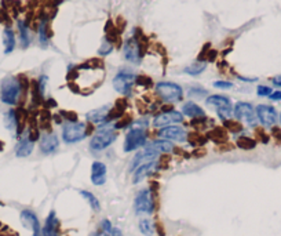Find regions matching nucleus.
I'll return each mask as SVG.
<instances>
[{
    "mask_svg": "<svg viewBox=\"0 0 281 236\" xmlns=\"http://www.w3.org/2000/svg\"><path fill=\"white\" fill-rule=\"evenodd\" d=\"M146 127L147 122L145 119L134 122L130 126V131L127 133L124 141V152H133L135 149H140V147L146 145Z\"/></svg>",
    "mask_w": 281,
    "mask_h": 236,
    "instance_id": "1",
    "label": "nucleus"
},
{
    "mask_svg": "<svg viewBox=\"0 0 281 236\" xmlns=\"http://www.w3.org/2000/svg\"><path fill=\"white\" fill-rule=\"evenodd\" d=\"M24 93V88L19 83L18 78H6L1 81V87H0V99L3 104L7 105H17L19 102V98Z\"/></svg>",
    "mask_w": 281,
    "mask_h": 236,
    "instance_id": "2",
    "label": "nucleus"
},
{
    "mask_svg": "<svg viewBox=\"0 0 281 236\" xmlns=\"http://www.w3.org/2000/svg\"><path fill=\"white\" fill-rule=\"evenodd\" d=\"M91 126L83 122H74V123H68L62 129V140L67 144H76L83 141L87 136Z\"/></svg>",
    "mask_w": 281,
    "mask_h": 236,
    "instance_id": "3",
    "label": "nucleus"
},
{
    "mask_svg": "<svg viewBox=\"0 0 281 236\" xmlns=\"http://www.w3.org/2000/svg\"><path fill=\"white\" fill-rule=\"evenodd\" d=\"M117 138V133L116 130L113 129V126L110 127H105V129H101L99 131H97L94 137L91 138L90 141V148L92 151H104L108 147H110L112 144L116 141Z\"/></svg>",
    "mask_w": 281,
    "mask_h": 236,
    "instance_id": "4",
    "label": "nucleus"
},
{
    "mask_svg": "<svg viewBox=\"0 0 281 236\" xmlns=\"http://www.w3.org/2000/svg\"><path fill=\"white\" fill-rule=\"evenodd\" d=\"M156 91L160 95V98L165 102H179L184 98V90L177 83L171 81H160L156 86Z\"/></svg>",
    "mask_w": 281,
    "mask_h": 236,
    "instance_id": "5",
    "label": "nucleus"
},
{
    "mask_svg": "<svg viewBox=\"0 0 281 236\" xmlns=\"http://www.w3.org/2000/svg\"><path fill=\"white\" fill-rule=\"evenodd\" d=\"M233 113L237 119L238 122H247L248 126H251L252 129L258 127V118L257 113H255V108L252 106V104L250 102H244V101H240L234 105V109H233Z\"/></svg>",
    "mask_w": 281,
    "mask_h": 236,
    "instance_id": "6",
    "label": "nucleus"
},
{
    "mask_svg": "<svg viewBox=\"0 0 281 236\" xmlns=\"http://www.w3.org/2000/svg\"><path fill=\"white\" fill-rule=\"evenodd\" d=\"M255 113H257L258 122L262 124L263 127L272 129V127L277 126L279 113H277V109H276L273 105H269V104H259V105L255 108Z\"/></svg>",
    "mask_w": 281,
    "mask_h": 236,
    "instance_id": "7",
    "label": "nucleus"
},
{
    "mask_svg": "<svg viewBox=\"0 0 281 236\" xmlns=\"http://www.w3.org/2000/svg\"><path fill=\"white\" fill-rule=\"evenodd\" d=\"M134 209L137 214H152L154 211V200L150 189H140L134 200Z\"/></svg>",
    "mask_w": 281,
    "mask_h": 236,
    "instance_id": "8",
    "label": "nucleus"
},
{
    "mask_svg": "<svg viewBox=\"0 0 281 236\" xmlns=\"http://www.w3.org/2000/svg\"><path fill=\"white\" fill-rule=\"evenodd\" d=\"M135 79H137V76L133 72H130L127 69H123L115 76L113 87H115L117 93L123 94V95H129L131 93V90H133Z\"/></svg>",
    "mask_w": 281,
    "mask_h": 236,
    "instance_id": "9",
    "label": "nucleus"
},
{
    "mask_svg": "<svg viewBox=\"0 0 281 236\" xmlns=\"http://www.w3.org/2000/svg\"><path fill=\"white\" fill-rule=\"evenodd\" d=\"M207 104L211 106L216 108V113L222 120H226L230 118V115L233 113L232 102L230 99L225 97V95H210L207 98Z\"/></svg>",
    "mask_w": 281,
    "mask_h": 236,
    "instance_id": "10",
    "label": "nucleus"
},
{
    "mask_svg": "<svg viewBox=\"0 0 281 236\" xmlns=\"http://www.w3.org/2000/svg\"><path fill=\"white\" fill-rule=\"evenodd\" d=\"M184 122V115L178 111H170V112H161L159 115H156L153 119V126L154 127H167V126H172L175 123H182Z\"/></svg>",
    "mask_w": 281,
    "mask_h": 236,
    "instance_id": "11",
    "label": "nucleus"
},
{
    "mask_svg": "<svg viewBox=\"0 0 281 236\" xmlns=\"http://www.w3.org/2000/svg\"><path fill=\"white\" fill-rule=\"evenodd\" d=\"M186 131L179 127V126H167L163 127L159 131V138L160 140H165V141H177V143H184L186 141Z\"/></svg>",
    "mask_w": 281,
    "mask_h": 236,
    "instance_id": "12",
    "label": "nucleus"
},
{
    "mask_svg": "<svg viewBox=\"0 0 281 236\" xmlns=\"http://www.w3.org/2000/svg\"><path fill=\"white\" fill-rule=\"evenodd\" d=\"M21 223L25 228L32 231L33 236H43V230L40 227V221L32 210L21 211Z\"/></svg>",
    "mask_w": 281,
    "mask_h": 236,
    "instance_id": "13",
    "label": "nucleus"
},
{
    "mask_svg": "<svg viewBox=\"0 0 281 236\" xmlns=\"http://www.w3.org/2000/svg\"><path fill=\"white\" fill-rule=\"evenodd\" d=\"M142 54H143V51L140 49V42L134 36L126 42V44H124V58L127 61L133 62V64H140Z\"/></svg>",
    "mask_w": 281,
    "mask_h": 236,
    "instance_id": "14",
    "label": "nucleus"
},
{
    "mask_svg": "<svg viewBox=\"0 0 281 236\" xmlns=\"http://www.w3.org/2000/svg\"><path fill=\"white\" fill-rule=\"evenodd\" d=\"M172 149H174L172 144L170 141H165V140H157V141L146 144L143 147V151L149 152L154 157L159 155H163V154H170V152H172Z\"/></svg>",
    "mask_w": 281,
    "mask_h": 236,
    "instance_id": "15",
    "label": "nucleus"
},
{
    "mask_svg": "<svg viewBox=\"0 0 281 236\" xmlns=\"http://www.w3.org/2000/svg\"><path fill=\"white\" fill-rule=\"evenodd\" d=\"M106 171L108 168L102 161H94L91 167V181L94 185L101 186L106 182Z\"/></svg>",
    "mask_w": 281,
    "mask_h": 236,
    "instance_id": "16",
    "label": "nucleus"
},
{
    "mask_svg": "<svg viewBox=\"0 0 281 236\" xmlns=\"http://www.w3.org/2000/svg\"><path fill=\"white\" fill-rule=\"evenodd\" d=\"M157 168V161L156 160H150L140 164V167L137 168L134 171V178H133V182L134 184H138L140 181L143 180L145 177H147L149 174H152L154 170Z\"/></svg>",
    "mask_w": 281,
    "mask_h": 236,
    "instance_id": "17",
    "label": "nucleus"
},
{
    "mask_svg": "<svg viewBox=\"0 0 281 236\" xmlns=\"http://www.w3.org/2000/svg\"><path fill=\"white\" fill-rule=\"evenodd\" d=\"M58 145H60L58 137L55 136L54 133H49V134L42 137V140H40V151L46 155L55 152L57 148H58Z\"/></svg>",
    "mask_w": 281,
    "mask_h": 236,
    "instance_id": "18",
    "label": "nucleus"
},
{
    "mask_svg": "<svg viewBox=\"0 0 281 236\" xmlns=\"http://www.w3.org/2000/svg\"><path fill=\"white\" fill-rule=\"evenodd\" d=\"M110 108L109 106H101L98 109L88 112L86 115L87 120L92 124H102L106 123V118H108V113H109Z\"/></svg>",
    "mask_w": 281,
    "mask_h": 236,
    "instance_id": "19",
    "label": "nucleus"
},
{
    "mask_svg": "<svg viewBox=\"0 0 281 236\" xmlns=\"http://www.w3.org/2000/svg\"><path fill=\"white\" fill-rule=\"evenodd\" d=\"M33 147H35V144L33 141H31V138L28 136H22V138L19 140L15 147V155L18 157H26L32 154Z\"/></svg>",
    "mask_w": 281,
    "mask_h": 236,
    "instance_id": "20",
    "label": "nucleus"
},
{
    "mask_svg": "<svg viewBox=\"0 0 281 236\" xmlns=\"http://www.w3.org/2000/svg\"><path fill=\"white\" fill-rule=\"evenodd\" d=\"M208 140L214 141L215 144H226L227 143V131L223 127H215L212 130H210L206 136Z\"/></svg>",
    "mask_w": 281,
    "mask_h": 236,
    "instance_id": "21",
    "label": "nucleus"
},
{
    "mask_svg": "<svg viewBox=\"0 0 281 236\" xmlns=\"http://www.w3.org/2000/svg\"><path fill=\"white\" fill-rule=\"evenodd\" d=\"M182 111L186 116H189V118H203V116H206V113L203 111L200 106L195 104V102H192V101H188V102H185L184 106H182Z\"/></svg>",
    "mask_w": 281,
    "mask_h": 236,
    "instance_id": "22",
    "label": "nucleus"
},
{
    "mask_svg": "<svg viewBox=\"0 0 281 236\" xmlns=\"http://www.w3.org/2000/svg\"><path fill=\"white\" fill-rule=\"evenodd\" d=\"M3 44H4V53L10 54L15 49V35L10 28H6L3 31Z\"/></svg>",
    "mask_w": 281,
    "mask_h": 236,
    "instance_id": "23",
    "label": "nucleus"
},
{
    "mask_svg": "<svg viewBox=\"0 0 281 236\" xmlns=\"http://www.w3.org/2000/svg\"><path fill=\"white\" fill-rule=\"evenodd\" d=\"M18 31H19V39H21V44L22 47L26 49L29 43H31V33H29V25L25 21H18Z\"/></svg>",
    "mask_w": 281,
    "mask_h": 236,
    "instance_id": "24",
    "label": "nucleus"
},
{
    "mask_svg": "<svg viewBox=\"0 0 281 236\" xmlns=\"http://www.w3.org/2000/svg\"><path fill=\"white\" fill-rule=\"evenodd\" d=\"M140 231L145 236H153L156 234V225L149 218H142L140 221Z\"/></svg>",
    "mask_w": 281,
    "mask_h": 236,
    "instance_id": "25",
    "label": "nucleus"
},
{
    "mask_svg": "<svg viewBox=\"0 0 281 236\" xmlns=\"http://www.w3.org/2000/svg\"><path fill=\"white\" fill-rule=\"evenodd\" d=\"M236 144H237L238 148L244 149V151H251V149H254L258 145L257 140H255V138H251V137L248 136H240L237 138Z\"/></svg>",
    "mask_w": 281,
    "mask_h": 236,
    "instance_id": "26",
    "label": "nucleus"
},
{
    "mask_svg": "<svg viewBox=\"0 0 281 236\" xmlns=\"http://www.w3.org/2000/svg\"><path fill=\"white\" fill-rule=\"evenodd\" d=\"M80 195L83 196V198L86 199L87 202L90 203L91 206V209L94 211H99L101 210V205H99V200L97 199V196L94 195V193L88 192V191H80Z\"/></svg>",
    "mask_w": 281,
    "mask_h": 236,
    "instance_id": "27",
    "label": "nucleus"
},
{
    "mask_svg": "<svg viewBox=\"0 0 281 236\" xmlns=\"http://www.w3.org/2000/svg\"><path fill=\"white\" fill-rule=\"evenodd\" d=\"M186 141L190 144V145H193V147H202L206 144L207 141V137L202 136L200 133H190L188 134L186 137Z\"/></svg>",
    "mask_w": 281,
    "mask_h": 236,
    "instance_id": "28",
    "label": "nucleus"
},
{
    "mask_svg": "<svg viewBox=\"0 0 281 236\" xmlns=\"http://www.w3.org/2000/svg\"><path fill=\"white\" fill-rule=\"evenodd\" d=\"M223 129L229 133H234V134H237L240 131H243V126L241 123L238 122V120H230V119H226V120H223Z\"/></svg>",
    "mask_w": 281,
    "mask_h": 236,
    "instance_id": "29",
    "label": "nucleus"
},
{
    "mask_svg": "<svg viewBox=\"0 0 281 236\" xmlns=\"http://www.w3.org/2000/svg\"><path fill=\"white\" fill-rule=\"evenodd\" d=\"M206 68H207V64H206V62H202V64H193V65H190L188 68H185V74L196 76V75L202 74Z\"/></svg>",
    "mask_w": 281,
    "mask_h": 236,
    "instance_id": "30",
    "label": "nucleus"
},
{
    "mask_svg": "<svg viewBox=\"0 0 281 236\" xmlns=\"http://www.w3.org/2000/svg\"><path fill=\"white\" fill-rule=\"evenodd\" d=\"M254 130H255V137H257V143H258V141H259V143H262V144H268V143H269L270 137L268 136V133H265V130H263V129H261V127H255Z\"/></svg>",
    "mask_w": 281,
    "mask_h": 236,
    "instance_id": "31",
    "label": "nucleus"
},
{
    "mask_svg": "<svg viewBox=\"0 0 281 236\" xmlns=\"http://www.w3.org/2000/svg\"><path fill=\"white\" fill-rule=\"evenodd\" d=\"M207 95V90H204V88H200V87H195V88H190L189 90V97L192 98H203V97H206Z\"/></svg>",
    "mask_w": 281,
    "mask_h": 236,
    "instance_id": "32",
    "label": "nucleus"
},
{
    "mask_svg": "<svg viewBox=\"0 0 281 236\" xmlns=\"http://www.w3.org/2000/svg\"><path fill=\"white\" fill-rule=\"evenodd\" d=\"M272 93H273V88L270 86L261 84V86L257 87V94L259 97H270V94Z\"/></svg>",
    "mask_w": 281,
    "mask_h": 236,
    "instance_id": "33",
    "label": "nucleus"
},
{
    "mask_svg": "<svg viewBox=\"0 0 281 236\" xmlns=\"http://www.w3.org/2000/svg\"><path fill=\"white\" fill-rule=\"evenodd\" d=\"M135 81H137L138 86L145 87V88H149V87H152L153 84V80L150 78H147V76H138V78L135 79Z\"/></svg>",
    "mask_w": 281,
    "mask_h": 236,
    "instance_id": "34",
    "label": "nucleus"
},
{
    "mask_svg": "<svg viewBox=\"0 0 281 236\" xmlns=\"http://www.w3.org/2000/svg\"><path fill=\"white\" fill-rule=\"evenodd\" d=\"M61 116L67 122H69V123H74V122H77V115L74 113V112H69V111H62L61 112Z\"/></svg>",
    "mask_w": 281,
    "mask_h": 236,
    "instance_id": "35",
    "label": "nucleus"
},
{
    "mask_svg": "<svg viewBox=\"0 0 281 236\" xmlns=\"http://www.w3.org/2000/svg\"><path fill=\"white\" fill-rule=\"evenodd\" d=\"M112 50H113V44L109 43V42H105V43L101 46V49L98 50V53H99L101 56H108L109 53H112Z\"/></svg>",
    "mask_w": 281,
    "mask_h": 236,
    "instance_id": "36",
    "label": "nucleus"
},
{
    "mask_svg": "<svg viewBox=\"0 0 281 236\" xmlns=\"http://www.w3.org/2000/svg\"><path fill=\"white\" fill-rule=\"evenodd\" d=\"M270 130H272V137L275 138L276 143L281 144V127H279V126H275V127H272Z\"/></svg>",
    "mask_w": 281,
    "mask_h": 236,
    "instance_id": "37",
    "label": "nucleus"
},
{
    "mask_svg": "<svg viewBox=\"0 0 281 236\" xmlns=\"http://www.w3.org/2000/svg\"><path fill=\"white\" fill-rule=\"evenodd\" d=\"M214 86L216 87V88H222V90H229V88H232L233 87V83H230V81L218 80L214 81Z\"/></svg>",
    "mask_w": 281,
    "mask_h": 236,
    "instance_id": "38",
    "label": "nucleus"
},
{
    "mask_svg": "<svg viewBox=\"0 0 281 236\" xmlns=\"http://www.w3.org/2000/svg\"><path fill=\"white\" fill-rule=\"evenodd\" d=\"M112 230H113V227H112L109 220H102V223H101V231L105 232V234H110Z\"/></svg>",
    "mask_w": 281,
    "mask_h": 236,
    "instance_id": "39",
    "label": "nucleus"
},
{
    "mask_svg": "<svg viewBox=\"0 0 281 236\" xmlns=\"http://www.w3.org/2000/svg\"><path fill=\"white\" fill-rule=\"evenodd\" d=\"M272 101H275V102H280L281 101V90H276V91H273V93L270 94L269 97Z\"/></svg>",
    "mask_w": 281,
    "mask_h": 236,
    "instance_id": "40",
    "label": "nucleus"
},
{
    "mask_svg": "<svg viewBox=\"0 0 281 236\" xmlns=\"http://www.w3.org/2000/svg\"><path fill=\"white\" fill-rule=\"evenodd\" d=\"M270 81H272V84H273V86L281 88V74L277 75V76H275V78H272V79H270Z\"/></svg>",
    "mask_w": 281,
    "mask_h": 236,
    "instance_id": "41",
    "label": "nucleus"
},
{
    "mask_svg": "<svg viewBox=\"0 0 281 236\" xmlns=\"http://www.w3.org/2000/svg\"><path fill=\"white\" fill-rule=\"evenodd\" d=\"M193 155L197 156V157H203L204 155H207V152H206V149L204 148H197L195 152H193Z\"/></svg>",
    "mask_w": 281,
    "mask_h": 236,
    "instance_id": "42",
    "label": "nucleus"
},
{
    "mask_svg": "<svg viewBox=\"0 0 281 236\" xmlns=\"http://www.w3.org/2000/svg\"><path fill=\"white\" fill-rule=\"evenodd\" d=\"M109 236H123V234H122V231L119 230V228H113L112 232L109 234Z\"/></svg>",
    "mask_w": 281,
    "mask_h": 236,
    "instance_id": "43",
    "label": "nucleus"
},
{
    "mask_svg": "<svg viewBox=\"0 0 281 236\" xmlns=\"http://www.w3.org/2000/svg\"><path fill=\"white\" fill-rule=\"evenodd\" d=\"M238 79H240V80H243V81H257L258 79L257 78H244V76H238Z\"/></svg>",
    "mask_w": 281,
    "mask_h": 236,
    "instance_id": "44",
    "label": "nucleus"
},
{
    "mask_svg": "<svg viewBox=\"0 0 281 236\" xmlns=\"http://www.w3.org/2000/svg\"><path fill=\"white\" fill-rule=\"evenodd\" d=\"M279 123H280V127H281V112L280 115H279Z\"/></svg>",
    "mask_w": 281,
    "mask_h": 236,
    "instance_id": "45",
    "label": "nucleus"
},
{
    "mask_svg": "<svg viewBox=\"0 0 281 236\" xmlns=\"http://www.w3.org/2000/svg\"><path fill=\"white\" fill-rule=\"evenodd\" d=\"M0 227H1V224H0Z\"/></svg>",
    "mask_w": 281,
    "mask_h": 236,
    "instance_id": "46",
    "label": "nucleus"
}]
</instances>
